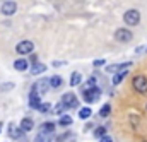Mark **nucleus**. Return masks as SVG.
I'll return each mask as SVG.
<instances>
[{"label": "nucleus", "instance_id": "obj_1", "mask_svg": "<svg viewBox=\"0 0 147 142\" xmlns=\"http://www.w3.org/2000/svg\"><path fill=\"white\" fill-rule=\"evenodd\" d=\"M123 21L127 26H139L140 24V12L137 9H128L123 14Z\"/></svg>", "mask_w": 147, "mask_h": 142}, {"label": "nucleus", "instance_id": "obj_2", "mask_svg": "<svg viewBox=\"0 0 147 142\" xmlns=\"http://www.w3.org/2000/svg\"><path fill=\"white\" fill-rule=\"evenodd\" d=\"M82 98H84L86 103H94V101H98V99L101 98V89L96 87V86L86 87V89L82 91Z\"/></svg>", "mask_w": 147, "mask_h": 142}, {"label": "nucleus", "instance_id": "obj_3", "mask_svg": "<svg viewBox=\"0 0 147 142\" xmlns=\"http://www.w3.org/2000/svg\"><path fill=\"white\" fill-rule=\"evenodd\" d=\"M34 51V43L33 41H29V39H22V41H19L17 45H16V53L17 55H31Z\"/></svg>", "mask_w": 147, "mask_h": 142}, {"label": "nucleus", "instance_id": "obj_4", "mask_svg": "<svg viewBox=\"0 0 147 142\" xmlns=\"http://www.w3.org/2000/svg\"><path fill=\"white\" fill-rule=\"evenodd\" d=\"M132 86H134V89L139 94H147V77L146 75H135L134 80H132Z\"/></svg>", "mask_w": 147, "mask_h": 142}, {"label": "nucleus", "instance_id": "obj_5", "mask_svg": "<svg viewBox=\"0 0 147 142\" xmlns=\"http://www.w3.org/2000/svg\"><path fill=\"white\" fill-rule=\"evenodd\" d=\"M115 39L118 43H130L134 39V33L130 29H127V28H120V29L115 31Z\"/></svg>", "mask_w": 147, "mask_h": 142}, {"label": "nucleus", "instance_id": "obj_6", "mask_svg": "<svg viewBox=\"0 0 147 142\" xmlns=\"http://www.w3.org/2000/svg\"><path fill=\"white\" fill-rule=\"evenodd\" d=\"M29 106L33 110H39V106H41V96H39V91H38L36 84L33 86V89L29 93Z\"/></svg>", "mask_w": 147, "mask_h": 142}, {"label": "nucleus", "instance_id": "obj_7", "mask_svg": "<svg viewBox=\"0 0 147 142\" xmlns=\"http://www.w3.org/2000/svg\"><path fill=\"white\" fill-rule=\"evenodd\" d=\"M0 12H2L3 16H14V14L17 12V3H16L14 0H7V2L2 3Z\"/></svg>", "mask_w": 147, "mask_h": 142}, {"label": "nucleus", "instance_id": "obj_8", "mask_svg": "<svg viewBox=\"0 0 147 142\" xmlns=\"http://www.w3.org/2000/svg\"><path fill=\"white\" fill-rule=\"evenodd\" d=\"M22 134H24V132H22L21 127H17L16 123H9V137H10V139H14V141H16V139H21Z\"/></svg>", "mask_w": 147, "mask_h": 142}, {"label": "nucleus", "instance_id": "obj_9", "mask_svg": "<svg viewBox=\"0 0 147 142\" xmlns=\"http://www.w3.org/2000/svg\"><path fill=\"white\" fill-rule=\"evenodd\" d=\"M62 103H63V105H67L69 108H77V105H79L77 98L74 96L72 93H65V94L62 96Z\"/></svg>", "mask_w": 147, "mask_h": 142}, {"label": "nucleus", "instance_id": "obj_10", "mask_svg": "<svg viewBox=\"0 0 147 142\" xmlns=\"http://www.w3.org/2000/svg\"><path fill=\"white\" fill-rule=\"evenodd\" d=\"M28 67H29L28 58H17V60L14 62V69H16L17 72H26L28 70Z\"/></svg>", "mask_w": 147, "mask_h": 142}, {"label": "nucleus", "instance_id": "obj_11", "mask_svg": "<svg viewBox=\"0 0 147 142\" xmlns=\"http://www.w3.org/2000/svg\"><path fill=\"white\" fill-rule=\"evenodd\" d=\"M53 137H55V132H39L34 142H51Z\"/></svg>", "mask_w": 147, "mask_h": 142}, {"label": "nucleus", "instance_id": "obj_12", "mask_svg": "<svg viewBox=\"0 0 147 142\" xmlns=\"http://www.w3.org/2000/svg\"><path fill=\"white\" fill-rule=\"evenodd\" d=\"M36 87L39 89V94H46L50 91V79H39V82H36Z\"/></svg>", "mask_w": 147, "mask_h": 142}, {"label": "nucleus", "instance_id": "obj_13", "mask_svg": "<svg viewBox=\"0 0 147 142\" xmlns=\"http://www.w3.org/2000/svg\"><path fill=\"white\" fill-rule=\"evenodd\" d=\"M127 75H128V69H123V70L116 72V74H115V77L111 79L113 86H118V84H121V82H123V79H125Z\"/></svg>", "mask_w": 147, "mask_h": 142}, {"label": "nucleus", "instance_id": "obj_14", "mask_svg": "<svg viewBox=\"0 0 147 142\" xmlns=\"http://www.w3.org/2000/svg\"><path fill=\"white\" fill-rule=\"evenodd\" d=\"M19 127L22 128V132H31V130H33V127H34V122H33V118L26 116V118H22V120H21V125H19Z\"/></svg>", "mask_w": 147, "mask_h": 142}, {"label": "nucleus", "instance_id": "obj_15", "mask_svg": "<svg viewBox=\"0 0 147 142\" xmlns=\"http://www.w3.org/2000/svg\"><path fill=\"white\" fill-rule=\"evenodd\" d=\"M130 62H127V64H118V65H110L106 70L110 72V74H116V72H120V70H123V69H130Z\"/></svg>", "mask_w": 147, "mask_h": 142}, {"label": "nucleus", "instance_id": "obj_16", "mask_svg": "<svg viewBox=\"0 0 147 142\" xmlns=\"http://www.w3.org/2000/svg\"><path fill=\"white\" fill-rule=\"evenodd\" d=\"M82 84V74L80 72H72L70 75V86L75 87V86H80Z\"/></svg>", "mask_w": 147, "mask_h": 142}, {"label": "nucleus", "instance_id": "obj_17", "mask_svg": "<svg viewBox=\"0 0 147 142\" xmlns=\"http://www.w3.org/2000/svg\"><path fill=\"white\" fill-rule=\"evenodd\" d=\"M45 72H46V65L41 64V62H38V64H34L31 67V74L33 75H39V74H45Z\"/></svg>", "mask_w": 147, "mask_h": 142}, {"label": "nucleus", "instance_id": "obj_18", "mask_svg": "<svg viewBox=\"0 0 147 142\" xmlns=\"http://www.w3.org/2000/svg\"><path fill=\"white\" fill-rule=\"evenodd\" d=\"M55 128H57V125L53 122H45L39 125V132H55Z\"/></svg>", "mask_w": 147, "mask_h": 142}, {"label": "nucleus", "instance_id": "obj_19", "mask_svg": "<svg viewBox=\"0 0 147 142\" xmlns=\"http://www.w3.org/2000/svg\"><path fill=\"white\" fill-rule=\"evenodd\" d=\"M62 84H63V79H62L60 75H53V77H50V86H51L53 89H58Z\"/></svg>", "mask_w": 147, "mask_h": 142}, {"label": "nucleus", "instance_id": "obj_20", "mask_svg": "<svg viewBox=\"0 0 147 142\" xmlns=\"http://www.w3.org/2000/svg\"><path fill=\"white\" fill-rule=\"evenodd\" d=\"M91 115H92V110H91V108L86 106V108H80V110H79V118H80V120H87Z\"/></svg>", "mask_w": 147, "mask_h": 142}, {"label": "nucleus", "instance_id": "obj_21", "mask_svg": "<svg viewBox=\"0 0 147 142\" xmlns=\"http://www.w3.org/2000/svg\"><path fill=\"white\" fill-rule=\"evenodd\" d=\"M72 122H74V120H72V116H70V115H62L58 123H60L62 127H70V125H72Z\"/></svg>", "mask_w": 147, "mask_h": 142}, {"label": "nucleus", "instance_id": "obj_22", "mask_svg": "<svg viewBox=\"0 0 147 142\" xmlns=\"http://www.w3.org/2000/svg\"><path fill=\"white\" fill-rule=\"evenodd\" d=\"M65 108H67V105H63V103H62V101H60V103H57V105H55V106L51 108V111H53V115H62V113H63V110H65Z\"/></svg>", "mask_w": 147, "mask_h": 142}, {"label": "nucleus", "instance_id": "obj_23", "mask_svg": "<svg viewBox=\"0 0 147 142\" xmlns=\"http://www.w3.org/2000/svg\"><path fill=\"white\" fill-rule=\"evenodd\" d=\"M110 113H111V105H103V108L99 110V116L101 118H106Z\"/></svg>", "mask_w": 147, "mask_h": 142}, {"label": "nucleus", "instance_id": "obj_24", "mask_svg": "<svg viewBox=\"0 0 147 142\" xmlns=\"http://www.w3.org/2000/svg\"><path fill=\"white\" fill-rule=\"evenodd\" d=\"M103 135H106V127H96L94 128V137L96 139H101Z\"/></svg>", "mask_w": 147, "mask_h": 142}, {"label": "nucleus", "instance_id": "obj_25", "mask_svg": "<svg viewBox=\"0 0 147 142\" xmlns=\"http://www.w3.org/2000/svg\"><path fill=\"white\" fill-rule=\"evenodd\" d=\"M39 111H41V113L51 111V106H50V103H41V106H39Z\"/></svg>", "mask_w": 147, "mask_h": 142}, {"label": "nucleus", "instance_id": "obj_26", "mask_svg": "<svg viewBox=\"0 0 147 142\" xmlns=\"http://www.w3.org/2000/svg\"><path fill=\"white\" fill-rule=\"evenodd\" d=\"M92 86H96V77H91V79L87 80V84L84 86V89H86V87H92Z\"/></svg>", "mask_w": 147, "mask_h": 142}, {"label": "nucleus", "instance_id": "obj_27", "mask_svg": "<svg viewBox=\"0 0 147 142\" xmlns=\"http://www.w3.org/2000/svg\"><path fill=\"white\" fill-rule=\"evenodd\" d=\"M105 64H106V62H105L103 58H98V60H94V62H92V65H94V67H101V65H105Z\"/></svg>", "mask_w": 147, "mask_h": 142}, {"label": "nucleus", "instance_id": "obj_28", "mask_svg": "<svg viewBox=\"0 0 147 142\" xmlns=\"http://www.w3.org/2000/svg\"><path fill=\"white\" fill-rule=\"evenodd\" d=\"M7 89H14V82H9V84L2 86V91H7Z\"/></svg>", "mask_w": 147, "mask_h": 142}, {"label": "nucleus", "instance_id": "obj_29", "mask_svg": "<svg viewBox=\"0 0 147 142\" xmlns=\"http://www.w3.org/2000/svg\"><path fill=\"white\" fill-rule=\"evenodd\" d=\"M99 142H113V139H111L110 135H103V137L99 139Z\"/></svg>", "mask_w": 147, "mask_h": 142}, {"label": "nucleus", "instance_id": "obj_30", "mask_svg": "<svg viewBox=\"0 0 147 142\" xmlns=\"http://www.w3.org/2000/svg\"><path fill=\"white\" fill-rule=\"evenodd\" d=\"M0 132H2V122H0Z\"/></svg>", "mask_w": 147, "mask_h": 142}]
</instances>
